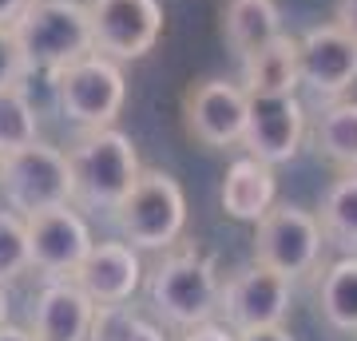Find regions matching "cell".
Wrapping results in <instances>:
<instances>
[{
  "label": "cell",
  "instance_id": "1",
  "mask_svg": "<svg viewBox=\"0 0 357 341\" xmlns=\"http://www.w3.org/2000/svg\"><path fill=\"white\" fill-rule=\"evenodd\" d=\"M163 258L143 270V290H147V305L163 317L167 326L191 329L199 321L218 317V270L215 258L203 254L195 242L187 246H167L159 250Z\"/></svg>",
  "mask_w": 357,
  "mask_h": 341
},
{
  "label": "cell",
  "instance_id": "2",
  "mask_svg": "<svg viewBox=\"0 0 357 341\" xmlns=\"http://www.w3.org/2000/svg\"><path fill=\"white\" fill-rule=\"evenodd\" d=\"M64 155L72 167V206H84V211L112 215L143 171L135 143L115 123L79 131V139Z\"/></svg>",
  "mask_w": 357,
  "mask_h": 341
},
{
  "label": "cell",
  "instance_id": "3",
  "mask_svg": "<svg viewBox=\"0 0 357 341\" xmlns=\"http://www.w3.org/2000/svg\"><path fill=\"white\" fill-rule=\"evenodd\" d=\"M8 28L24 52L28 72L40 68L52 76L56 68L96 52L88 4H79V0H28Z\"/></svg>",
  "mask_w": 357,
  "mask_h": 341
},
{
  "label": "cell",
  "instance_id": "4",
  "mask_svg": "<svg viewBox=\"0 0 357 341\" xmlns=\"http://www.w3.org/2000/svg\"><path fill=\"white\" fill-rule=\"evenodd\" d=\"M112 218L128 246H135L139 254H159L167 246H175L187 230V195H183L175 175L143 167L139 179L123 195V202L112 211Z\"/></svg>",
  "mask_w": 357,
  "mask_h": 341
},
{
  "label": "cell",
  "instance_id": "5",
  "mask_svg": "<svg viewBox=\"0 0 357 341\" xmlns=\"http://www.w3.org/2000/svg\"><path fill=\"white\" fill-rule=\"evenodd\" d=\"M52 91H56V103L60 112L79 127V131H91V127H112L128 103V79H123V68L100 52H88L79 60L64 63L52 72Z\"/></svg>",
  "mask_w": 357,
  "mask_h": 341
},
{
  "label": "cell",
  "instance_id": "6",
  "mask_svg": "<svg viewBox=\"0 0 357 341\" xmlns=\"http://www.w3.org/2000/svg\"><path fill=\"white\" fill-rule=\"evenodd\" d=\"M0 195L16 215H36L48 206L72 202V167L68 155L52 143L36 139L28 147L0 155Z\"/></svg>",
  "mask_w": 357,
  "mask_h": 341
},
{
  "label": "cell",
  "instance_id": "7",
  "mask_svg": "<svg viewBox=\"0 0 357 341\" xmlns=\"http://www.w3.org/2000/svg\"><path fill=\"white\" fill-rule=\"evenodd\" d=\"M321 222L314 211H302L294 202H274L255 222V262L278 270L282 278H310L321 262Z\"/></svg>",
  "mask_w": 357,
  "mask_h": 341
},
{
  "label": "cell",
  "instance_id": "8",
  "mask_svg": "<svg viewBox=\"0 0 357 341\" xmlns=\"http://www.w3.org/2000/svg\"><path fill=\"white\" fill-rule=\"evenodd\" d=\"M306 139V107L294 91H246V127L243 143L246 155L266 167L290 163L294 155L302 151Z\"/></svg>",
  "mask_w": 357,
  "mask_h": 341
},
{
  "label": "cell",
  "instance_id": "9",
  "mask_svg": "<svg viewBox=\"0 0 357 341\" xmlns=\"http://www.w3.org/2000/svg\"><path fill=\"white\" fill-rule=\"evenodd\" d=\"M88 20L96 52L115 63L143 60L163 36L159 0H88Z\"/></svg>",
  "mask_w": 357,
  "mask_h": 341
},
{
  "label": "cell",
  "instance_id": "10",
  "mask_svg": "<svg viewBox=\"0 0 357 341\" xmlns=\"http://www.w3.org/2000/svg\"><path fill=\"white\" fill-rule=\"evenodd\" d=\"M290 302H294V282L282 278L278 270H270V266H262V262L238 270V274L218 290L222 326H230L234 333L262 329V326H286Z\"/></svg>",
  "mask_w": 357,
  "mask_h": 341
},
{
  "label": "cell",
  "instance_id": "11",
  "mask_svg": "<svg viewBox=\"0 0 357 341\" xmlns=\"http://www.w3.org/2000/svg\"><path fill=\"white\" fill-rule=\"evenodd\" d=\"M28 230V258L32 270H40L44 278H72L76 266L84 262V254L91 250V227L72 202L64 206H48L24 218Z\"/></svg>",
  "mask_w": 357,
  "mask_h": 341
},
{
  "label": "cell",
  "instance_id": "12",
  "mask_svg": "<svg viewBox=\"0 0 357 341\" xmlns=\"http://www.w3.org/2000/svg\"><path fill=\"white\" fill-rule=\"evenodd\" d=\"M298 84L318 100H342L357 84V40L337 24L310 28L298 40Z\"/></svg>",
  "mask_w": 357,
  "mask_h": 341
},
{
  "label": "cell",
  "instance_id": "13",
  "mask_svg": "<svg viewBox=\"0 0 357 341\" xmlns=\"http://www.w3.org/2000/svg\"><path fill=\"white\" fill-rule=\"evenodd\" d=\"M183 123L195 143H203L211 151L238 147L246 127V91L243 84L230 79H203L187 91L183 100Z\"/></svg>",
  "mask_w": 357,
  "mask_h": 341
},
{
  "label": "cell",
  "instance_id": "14",
  "mask_svg": "<svg viewBox=\"0 0 357 341\" xmlns=\"http://www.w3.org/2000/svg\"><path fill=\"white\" fill-rule=\"evenodd\" d=\"M79 290L88 294L96 305H123L143 290V258L128 242H91L84 262L72 274Z\"/></svg>",
  "mask_w": 357,
  "mask_h": 341
},
{
  "label": "cell",
  "instance_id": "15",
  "mask_svg": "<svg viewBox=\"0 0 357 341\" xmlns=\"http://www.w3.org/2000/svg\"><path fill=\"white\" fill-rule=\"evenodd\" d=\"M96 302L72 278H48L32 305L28 333L36 341H88Z\"/></svg>",
  "mask_w": 357,
  "mask_h": 341
},
{
  "label": "cell",
  "instance_id": "16",
  "mask_svg": "<svg viewBox=\"0 0 357 341\" xmlns=\"http://www.w3.org/2000/svg\"><path fill=\"white\" fill-rule=\"evenodd\" d=\"M222 211L238 222H258L270 206L278 202V179H274V167L258 163V159H234L227 167V179H222Z\"/></svg>",
  "mask_w": 357,
  "mask_h": 341
},
{
  "label": "cell",
  "instance_id": "17",
  "mask_svg": "<svg viewBox=\"0 0 357 341\" xmlns=\"http://www.w3.org/2000/svg\"><path fill=\"white\" fill-rule=\"evenodd\" d=\"M278 32H282L278 0H227L222 4V36H227V48L238 56V63L250 52L266 48Z\"/></svg>",
  "mask_w": 357,
  "mask_h": 341
},
{
  "label": "cell",
  "instance_id": "18",
  "mask_svg": "<svg viewBox=\"0 0 357 341\" xmlns=\"http://www.w3.org/2000/svg\"><path fill=\"white\" fill-rule=\"evenodd\" d=\"M298 88V40L278 32L266 48L243 60V91H294Z\"/></svg>",
  "mask_w": 357,
  "mask_h": 341
},
{
  "label": "cell",
  "instance_id": "19",
  "mask_svg": "<svg viewBox=\"0 0 357 341\" xmlns=\"http://www.w3.org/2000/svg\"><path fill=\"white\" fill-rule=\"evenodd\" d=\"M318 310L330 329L357 338V254H342L321 270Z\"/></svg>",
  "mask_w": 357,
  "mask_h": 341
},
{
  "label": "cell",
  "instance_id": "20",
  "mask_svg": "<svg viewBox=\"0 0 357 341\" xmlns=\"http://www.w3.org/2000/svg\"><path fill=\"white\" fill-rule=\"evenodd\" d=\"M318 155L337 171H357V100H330L314 123Z\"/></svg>",
  "mask_w": 357,
  "mask_h": 341
},
{
  "label": "cell",
  "instance_id": "21",
  "mask_svg": "<svg viewBox=\"0 0 357 341\" xmlns=\"http://www.w3.org/2000/svg\"><path fill=\"white\" fill-rule=\"evenodd\" d=\"M321 234L342 254H357V171H342L330 183L318 211Z\"/></svg>",
  "mask_w": 357,
  "mask_h": 341
},
{
  "label": "cell",
  "instance_id": "22",
  "mask_svg": "<svg viewBox=\"0 0 357 341\" xmlns=\"http://www.w3.org/2000/svg\"><path fill=\"white\" fill-rule=\"evenodd\" d=\"M36 139H40V115L28 103L24 88L20 84L0 88V155L16 151V147H28Z\"/></svg>",
  "mask_w": 357,
  "mask_h": 341
},
{
  "label": "cell",
  "instance_id": "23",
  "mask_svg": "<svg viewBox=\"0 0 357 341\" xmlns=\"http://www.w3.org/2000/svg\"><path fill=\"white\" fill-rule=\"evenodd\" d=\"M88 341H167V338L155 321L139 317L123 302V305H96Z\"/></svg>",
  "mask_w": 357,
  "mask_h": 341
},
{
  "label": "cell",
  "instance_id": "24",
  "mask_svg": "<svg viewBox=\"0 0 357 341\" xmlns=\"http://www.w3.org/2000/svg\"><path fill=\"white\" fill-rule=\"evenodd\" d=\"M32 270L28 258V230L24 215H16L8 206H0V286L8 290L13 282H20Z\"/></svg>",
  "mask_w": 357,
  "mask_h": 341
},
{
  "label": "cell",
  "instance_id": "25",
  "mask_svg": "<svg viewBox=\"0 0 357 341\" xmlns=\"http://www.w3.org/2000/svg\"><path fill=\"white\" fill-rule=\"evenodd\" d=\"M28 76V63H24V52L16 44L13 28L0 24V88H13Z\"/></svg>",
  "mask_w": 357,
  "mask_h": 341
},
{
  "label": "cell",
  "instance_id": "26",
  "mask_svg": "<svg viewBox=\"0 0 357 341\" xmlns=\"http://www.w3.org/2000/svg\"><path fill=\"white\" fill-rule=\"evenodd\" d=\"M178 341H238L234 338V329L230 326H222V321H199V326H191V329H183V338Z\"/></svg>",
  "mask_w": 357,
  "mask_h": 341
},
{
  "label": "cell",
  "instance_id": "27",
  "mask_svg": "<svg viewBox=\"0 0 357 341\" xmlns=\"http://www.w3.org/2000/svg\"><path fill=\"white\" fill-rule=\"evenodd\" d=\"M238 341H294L286 333V326H262V329H246V333H234Z\"/></svg>",
  "mask_w": 357,
  "mask_h": 341
},
{
  "label": "cell",
  "instance_id": "28",
  "mask_svg": "<svg viewBox=\"0 0 357 341\" xmlns=\"http://www.w3.org/2000/svg\"><path fill=\"white\" fill-rule=\"evenodd\" d=\"M333 24L345 28V32L357 40V0H337V20H333Z\"/></svg>",
  "mask_w": 357,
  "mask_h": 341
},
{
  "label": "cell",
  "instance_id": "29",
  "mask_svg": "<svg viewBox=\"0 0 357 341\" xmlns=\"http://www.w3.org/2000/svg\"><path fill=\"white\" fill-rule=\"evenodd\" d=\"M24 4H28V0H0V24H13Z\"/></svg>",
  "mask_w": 357,
  "mask_h": 341
},
{
  "label": "cell",
  "instance_id": "30",
  "mask_svg": "<svg viewBox=\"0 0 357 341\" xmlns=\"http://www.w3.org/2000/svg\"><path fill=\"white\" fill-rule=\"evenodd\" d=\"M0 341H36V338H32L28 329H20V326H13V321H8V326L0 329Z\"/></svg>",
  "mask_w": 357,
  "mask_h": 341
},
{
  "label": "cell",
  "instance_id": "31",
  "mask_svg": "<svg viewBox=\"0 0 357 341\" xmlns=\"http://www.w3.org/2000/svg\"><path fill=\"white\" fill-rule=\"evenodd\" d=\"M8 314H13V302H8V290L0 286V329L8 326Z\"/></svg>",
  "mask_w": 357,
  "mask_h": 341
}]
</instances>
